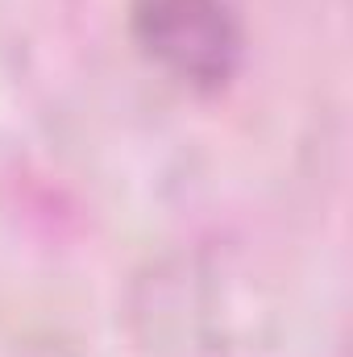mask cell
Returning <instances> with one entry per match:
<instances>
[{
  "label": "cell",
  "mask_w": 353,
  "mask_h": 357,
  "mask_svg": "<svg viewBox=\"0 0 353 357\" xmlns=\"http://www.w3.org/2000/svg\"><path fill=\"white\" fill-rule=\"evenodd\" d=\"M142 50L179 84L220 91L246 59V33L233 0H129Z\"/></svg>",
  "instance_id": "obj_1"
}]
</instances>
